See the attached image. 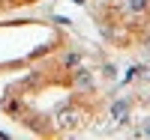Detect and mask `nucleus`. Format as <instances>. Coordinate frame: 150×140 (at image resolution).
Instances as JSON below:
<instances>
[{"mask_svg":"<svg viewBox=\"0 0 150 140\" xmlns=\"http://www.w3.org/2000/svg\"><path fill=\"white\" fill-rule=\"evenodd\" d=\"M78 63H81V54H78V51H69V54L63 57V66H78Z\"/></svg>","mask_w":150,"mask_h":140,"instance_id":"nucleus-5","label":"nucleus"},{"mask_svg":"<svg viewBox=\"0 0 150 140\" xmlns=\"http://www.w3.org/2000/svg\"><path fill=\"white\" fill-rule=\"evenodd\" d=\"M78 122H81V110H75V107H60V110L54 113V125H57V128H63V131L75 128Z\"/></svg>","mask_w":150,"mask_h":140,"instance_id":"nucleus-1","label":"nucleus"},{"mask_svg":"<svg viewBox=\"0 0 150 140\" xmlns=\"http://www.w3.org/2000/svg\"><path fill=\"white\" fill-rule=\"evenodd\" d=\"M0 107H3L6 113H21V101H18V98H12V95H6L3 101H0Z\"/></svg>","mask_w":150,"mask_h":140,"instance_id":"nucleus-4","label":"nucleus"},{"mask_svg":"<svg viewBox=\"0 0 150 140\" xmlns=\"http://www.w3.org/2000/svg\"><path fill=\"white\" fill-rule=\"evenodd\" d=\"M144 3H147V0H129V9L138 12V9H144Z\"/></svg>","mask_w":150,"mask_h":140,"instance_id":"nucleus-6","label":"nucleus"},{"mask_svg":"<svg viewBox=\"0 0 150 140\" xmlns=\"http://www.w3.org/2000/svg\"><path fill=\"white\" fill-rule=\"evenodd\" d=\"M72 81H75V86H78V90H93V78H90V72H87V69H78Z\"/></svg>","mask_w":150,"mask_h":140,"instance_id":"nucleus-3","label":"nucleus"},{"mask_svg":"<svg viewBox=\"0 0 150 140\" xmlns=\"http://www.w3.org/2000/svg\"><path fill=\"white\" fill-rule=\"evenodd\" d=\"M129 107H132V101H129V98H117L114 104L108 107V113H111V122H114V125L129 122Z\"/></svg>","mask_w":150,"mask_h":140,"instance_id":"nucleus-2","label":"nucleus"},{"mask_svg":"<svg viewBox=\"0 0 150 140\" xmlns=\"http://www.w3.org/2000/svg\"><path fill=\"white\" fill-rule=\"evenodd\" d=\"M147 51H150V39H147Z\"/></svg>","mask_w":150,"mask_h":140,"instance_id":"nucleus-8","label":"nucleus"},{"mask_svg":"<svg viewBox=\"0 0 150 140\" xmlns=\"http://www.w3.org/2000/svg\"><path fill=\"white\" fill-rule=\"evenodd\" d=\"M138 134H141V137H150V119H144V125L138 128Z\"/></svg>","mask_w":150,"mask_h":140,"instance_id":"nucleus-7","label":"nucleus"}]
</instances>
